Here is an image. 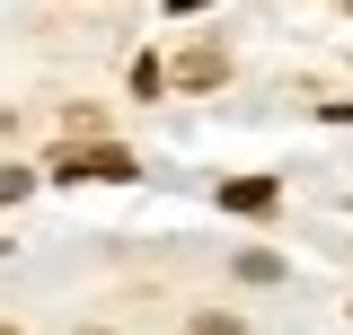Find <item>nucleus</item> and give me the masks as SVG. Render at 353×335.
<instances>
[{
	"mask_svg": "<svg viewBox=\"0 0 353 335\" xmlns=\"http://www.w3.org/2000/svg\"><path fill=\"white\" fill-rule=\"evenodd\" d=\"M0 335H18V327H0Z\"/></svg>",
	"mask_w": 353,
	"mask_h": 335,
	"instance_id": "6",
	"label": "nucleus"
},
{
	"mask_svg": "<svg viewBox=\"0 0 353 335\" xmlns=\"http://www.w3.org/2000/svg\"><path fill=\"white\" fill-rule=\"evenodd\" d=\"M345 9H353V0H345Z\"/></svg>",
	"mask_w": 353,
	"mask_h": 335,
	"instance_id": "7",
	"label": "nucleus"
},
{
	"mask_svg": "<svg viewBox=\"0 0 353 335\" xmlns=\"http://www.w3.org/2000/svg\"><path fill=\"white\" fill-rule=\"evenodd\" d=\"M27 194V168H0V203H18Z\"/></svg>",
	"mask_w": 353,
	"mask_h": 335,
	"instance_id": "5",
	"label": "nucleus"
},
{
	"mask_svg": "<svg viewBox=\"0 0 353 335\" xmlns=\"http://www.w3.org/2000/svg\"><path fill=\"white\" fill-rule=\"evenodd\" d=\"M194 335H239V318H230V309H203V318H194Z\"/></svg>",
	"mask_w": 353,
	"mask_h": 335,
	"instance_id": "4",
	"label": "nucleus"
},
{
	"mask_svg": "<svg viewBox=\"0 0 353 335\" xmlns=\"http://www.w3.org/2000/svg\"><path fill=\"white\" fill-rule=\"evenodd\" d=\"M168 80L176 88H221V80H230V53H221V44H194V53L168 62Z\"/></svg>",
	"mask_w": 353,
	"mask_h": 335,
	"instance_id": "2",
	"label": "nucleus"
},
{
	"mask_svg": "<svg viewBox=\"0 0 353 335\" xmlns=\"http://www.w3.org/2000/svg\"><path fill=\"white\" fill-rule=\"evenodd\" d=\"M53 176H115V185H124V176H132V150H115V141H97V150H62Z\"/></svg>",
	"mask_w": 353,
	"mask_h": 335,
	"instance_id": "1",
	"label": "nucleus"
},
{
	"mask_svg": "<svg viewBox=\"0 0 353 335\" xmlns=\"http://www.w3.org/2000/svg\"><path fill=\"white\" fill-rule=\"evenodd\" d=\"M221 203H230V212H274V185H265V176H248V185H221Z\"/></svg>",
	"mask_w": 353,
	"mask_h": 335,
	"instance_id": "3",
	"label": "nucleus"
}]
</instances>
